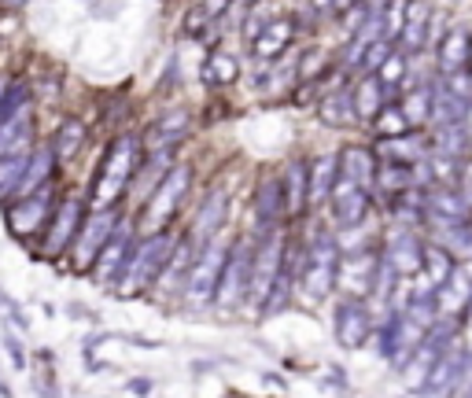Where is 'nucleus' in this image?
I'll return each mask as SVG.
<instances>
[{
    "mask_svg": "<svg viewBox=\"0 0 472 398\" xmlns=\"http://www.w3.org/2000/svg\"><path fill=\"white\" fill-rule=\"evenodd\" d=\"M372 130H376V137H399V133H410V122H406V115H403V108H399V100L395 104H384V111L376 115L372 122H369Z\"/></svg>",
    "mask_w": 472,
    "mask_h": 398,
    "instance_id": "42",
    "label": "nucleus"
},
{
    "mask_svg": "<svg viewBox=\"0 0 472 398\" xmlns=\"http://www.w3.org/2000/svg\"><path fill=\"white\" fill-rule=\"evenodd\" d=\"M472 365V358L457 347V343H450L446 351H443V358L432 365V372H428V380H425V387H421V394L425 398H443V394H450L454 391V383L461 380V372Z\"/></svg>",
    "mask_w": 472,
    "mask_h": 398,
    "instance_id": "21",
    "label": "nucleus"
},
{
    "mask_svg": "<svg viewBox=\"0 0 472 398\" xmlns=\"http://www.w3.org/2000/svg\"><path fill=\"white\" fill-rule=\"evenodd\" d=\"M354 5H362V0H336L332 12H336V16H343V12H347V8H354Z\"/></svg>",
    "mask_w": 472,
    "mask_h": 398,
    "instance_id": "50",
    "label": "nucleus"
},
{
    "mask_svg": "<svg viewBox=\"0 0 472 398\" xmlns=\"http://www.w3.org/2000/svg\"><path fill=\"white\" fill-rule=\"evenodd\" d=\"M406 188H414V166H403V162H384L376 166V177H372V192L384 195L388 204L395 195H403Z\"/></svg>",
    "mask_w": 472,
    "mask_h": 398,
    "instance_id": "34",
    "label": "nucleus"
},
{
    "mask_svg": "<svg viewBox=\"0 0 472 398\" xmlns=\"http://www.w3.org/2000/svg\"><path fill=\"white\" fill-rule=\"evenodd\" d=\"M229 244L222 233L215 240H207L200 251H196V262L184 277V288H181V303L188 310H207L215 307V291H218V277H222V266H226V255H229Z\"/></svg>",
    "mask_w": 472,
    "mask_h": 398,
    "instance_id": "3",
    "label": "nucleus"
},
{
    "mask_svg": "<svg viewBox=\"0 0 472 398\" xmlns=\"http://www.w3.org/2000/svg\"><path fill=\"white\" fill-rule=\"evenodd\" d=\"M454 255L446 251V247H439V244H425V266H421V277L439 291L446 280H450V273H454Z\"/></svg>",
    "mask_w": 472,
    "mask_h": 398,
    "instance_id": "39",
    "label": "nucleus"
},
{
    "mask_svg": "<svg viewBox=\"0 0 472 398\" xmlns=\"http://www.w3.org/2000/svg\"><path fill=\"white\" fill-rule=\"evenodd\" d=\"M468 56H472V34H468L465 26H450L446 37H443L439 48H435L439 78H450V74L468 70Z\"/></svg>",
    "mask_w": 472,
    "mask_h": 398,
    "instance_id": "27",
    "label": "nucleus"
},
{
    "mask_svg": "<svg viewBox=\"0 0 472 398\" xmlns=\"http://www.w3.org/2000/svg\"><path fill=\"white\" fill-rule=\"evenodd\" d=\"M399 325H403V310H392L388 321L381 325V347H376V351H381L388 361L395 358V347H399Z\"/></svg>",
    "mask_w": 472,
    "mask_h": 398,
    "instance_id": "47",
    "label": "nucleus"
},
{
    "mask_svg": "<svg viewBox=\"0 0 472 398\" xmlns=\"http://www.w3.org/2000/svg\"><path fill=\"white\" fill-rule=\"evenodd\" d=\"M229 207H233V192L222 184V188H215V192H207V199H204V207L196 211V218H193V229H188V236L196 240V247H204L207 240H215L222 229H226V222H229Z\"/></svg>",
    "mask_w": 472,
    "mask_h": 398,
    "instance_id": "15",
    "label": "nucleus"
},
{
    "mask_svg": "<svg viewBox=\"0 0 472 398\" xmlns=\"http://www.w3.org/2000/svg\"><path fill=\"white\" fill-rule=\"evenodd\" d=\"M280 188H285L288 218L307 215V211H310V162L292 159L285 170H280Z\"/></svg>",
    "mask_w": 472,
    "mask_h": 398,
    "instance_id": "24",
    "label": "nucleus"
},
{
    "mask_svg": "<svg viewBox=\"0 0 472 398\" xmlns=\"http://www.w3.org/2000/svg\"><path fill=\"white\" fill-rule=\"evenodd\" d=\"M0 5L12 8V12H19V8H26V5H30V0H0Z\"/></svg>",
    "mask_w": 472,
    "mask_h": 398,
    "instance_id": "51",
    "label": "nucleus"
},
{
    "mask_svg": "<svg viewBox=\"0 0 472 398\" xmlns=\"http://www.w3.org/2000/svg\"><path fill=\"white\" fill-rule=\"evenodd\" d=\"M85 141H89V130H85V122L81 119H63L59 122V130L52 133V152H56V159L59 162H67V159H74L81 148H85Z\"/></svg>",
    "mask_w": 472,
    "mask_h": 398,
    "instance_id": "36",
    "label": "nucleus"
},
{
    "mask_svg": "<svg viewBox=\"0 0 472 398\" xmlns=\"http://www.w3.org/2000/svg\"><path fill=\"white\" fill-rule=\"evenodd\" d=\"M141 152H144V141L137 133H122L108 148L97 177H92V184H89V211H111V207L122 204V195L130 192V181H133V173L144 159Z\"/></svg>",
    "mask_w": 472,
    "mask_h": 398,
    "instance_id": "1",
    "label": "nucleus"
},
{
    "mask_svg": "<svg viewBox=\"0 0 472 398\" xmlns=\"http://www.w3.org/2000/svg\"><path fill=\"white\" fill-rule=\"evenodd\" d=\"M336 177H340V155H318L310 162V211L329 204Z\"/></svg>",
    "mask_w": 472,
    "mask_h": 398,
    "instance_id": "32",
    "label": "nucleus"
},
{
    "mask_svg": "<svg viewBox=\"0 0 472 398\" xmlns=\"http://www.w3.org/2000/svg\"><path fill=\"white\" fill-rule=\"evenodd\" d=\"M325 67H329V52L325 48H307L299 52V81L303 85H318L325 78Z\"/></svg>",
    "mask_w": 472,
    "mask_h": 398,
    "instance_id": "43",
    "label": "nucleus"
},
{
    "mask_svg": "<svg viewBox=\"0 0 472 398\" xmlns=\"http://www.w3.org/2000/svg\"><path fill=\"white\" fill-rule=\"evenodd\" d=\"M465 130H468V137H472V100H468V115H465Z\"/></svg>",
    "mask_w": 472,
    "mask_h": 398,
    "instance_id": "52",
    "label": "nucleus"
},
{
    "mask_svg": "<svg viewBox=\"0 0 472 398\" xmlns=\"http://www.w3.org/2000/svg\"><path fill=\"white\" fill-rule=\"evenodd\" d=\"M5 85H8V81H0V96H5Z\"/></svg>",
    "mask_w": 472,
    "mask_h": 398,
    "instance_id": "53",
    "label": "nucleus"
},
{
    "mask_svg": "<svg viewBox=\"0 0 472 398\" xmlns=\"http://www.w3.org/2000/svg\"><path fill=\"white\" fill-rule=\"evenodd\" d=\"M251 262H255V240L236 236L229 244L222 277H218V291H215V307L222 314H233L247 303V288H251Z\"/></svg>",
    "mask_w": 472,
    "mask_h": 398,
    "instance_id": "7",
    "label": "nucleus"
},
{
    "mask_svg": "<svg viewBox=\"0 0 472 398\" xmlns=\"http://www.w3.org/2000/svg\"><path fill=\"white\" fill-rule=\"evenodd\" d=\"M381 255L388 258V266L399 273V277H417L421 266H425V240L414 236L410 229H399L388 236V244L381 247Z\"/></svg>",
    "mask_w": 472,
    "mask_h": 398,
    "instance_id": "20",
    "label": "nucleus"
},
{
    "mask_svg": "<svg viewBox=\"0 0 472 398\" xmlns=\"http://www.w3.org/2000/svg\"><path fill=\"white\" fill-rule=\"evenodd\" d=\"M376 159H384V162H403V166H417L432 155V137L410 130V133H399V137H384V141H376L372 144Z\"/></svg>",
    "mask_w": 472,
    "mask_h": 398,
    "instance_id": "18",
    "label": "nucleus"
},
{
    "mask_svg": "<svg viewBox=\"0 0 472 398\" xmlns=\"http://www.w3.org/2000/svg\"><path fill=\"white\" fill-rule=\"evenodd\" d=\"M376 166H381V159H376V152L365 148V144H347V148L340 152V177L362 184L365 192H372Z\"/></svg>",
    "mask_w": 472,
    "mask_h": 398,
    "instance_id": "28",
    "label": "nucleus"
},
{
    "mask_svg": "<svg viewBox=\"0 0 472 398\" xmlns=\"http://www.w3.org/2000/svg\"><path fill=\"white\" fill-rule=\"evenodd\" d=\"M292 41H296V19H266L258 37L251 41V56L258 63H277L285 52H292Z\"/></svg>",
    "mask_w": 472,
    "mask_h": 398,
    "instance_id": "22",
    "label": "nucleus"
},
{
    "mask_svg": "<svg viewBox=\"0 0 472 398\" xmlns=\"http://www.w3.org/2000/svg\"><path fill=\"white\" fill-rule=\"evenodd\" d=\"M428 170H432V181H435V184H457L465 162L454 159V155H435V152H432V155H428Z\"/></svg>",
    "mask_w": 472,
    "mask_h": 398,
    "instance_id": "44",
    "label": "nucleus"
},
{
    "mask_svg": "<svg viewBox=\"0 0 472 398\" xmlns=\"http://www.w3.org/2000/svg\"><path fill=\"white\" fill-rule=\"evenodd\" d=\"M19 152H34V108L30 104L0 122V155H19Z\"/></svg>",
    "mask_w": 472,
    "mask_h": 398,
    "instance_id": "30",
    "label": "nucleus"
},
{
    "mask_svg": "<svg viewBox=\"0 0 472 398\" xmlns=\"http://www.w3.org/2000/svg\"><path fill=\"white\" fill-rule=\"evenodd\" d=\"M351 96H354L358 122H372L384 111V104H395V100H388V92H384V85L376 74H358V81L351 85Z\"/></svg>",
    "mask_w": 472,
    "mask_h": 398,
    "instance_id": "29",
    "label": "nucleus"
},
{
    "mask_svg": "<svg viewBox=\"0 0 472 398\" xmlns=\"http://www.w3.org/2000/svg\"><path fill=\"white\" fill-rule=\"evenodd\" d=\"M56 170H59V159H56L52 144H48V141H45V144H34V152H30V159H26V170H23V181H19V188H16L12 199H26V195H34L37 188H45L48 181H56ZM12 199H8V204H12Z\"/></svg>",
    "mask_w": 472,
    "mask_h": 398,
    "instance_id": "23",
    "label": "nucleus"
},
{
    "mask_svg": "<svg viewBox=\"0 0 472 398\" xmlns=\"http://www.w3.org/2000/svg\"><path fill=\"white\" fill-rule=\"evenodd\" d=\"M85 215H89V199H85L81 192L63 195L59 204H56V211H52V218H48V225H45V233H41L37 255H41L45 262L67 258V251H70V244H74V236H78V229H81V222H85Z\"/></svg>",
    "mask_w": 472,
    "mask_h": 398,
    "instance_id": "5",
    "label": "nucleus"
},
{
    "mask_svg": "<svg viewBox=\"0 0 472 398\" xmlns=\"http://www.w3.org/2000/svg\"><path fill=\"white\" fill-rule=\"evenodd\" d=\"M56 181H48L45 188H37L34 195L26 199H12V204H5V222L12 229V236L19 240H30V236H41L52 211H56Z\"/></svg>",
    "mask_w": 472,
    "mask_h": 398,
    "instance_id": "9",
    "label": "nucleus"
},
{
    "mask_svg": "<svg viewBox=\"0 0 472 398\" xmlns=\"http://www.w3.org/2000/svg\"><path fill=\"white\" fill-rule=\"evenodd\" d=\"M406 70H410V56H403L399 48L384 59V67H381V70H376V78H381V85H384L388 100H399V89H403V81H406Z\"/></svg>",
    "mask_w": 472,
    "mask_h": 398,
    "instance_id": "41",
    "label": "nucleus"
},
{
    "mask_svg": "<svg viewBox=\"0 0 472 398\" xmlns=\"http://www.w3.org/2000/svg\"><path fill=\"white\" fill-rule=\"evenodd\" d=\"M200 78H204V85H233L240 78V59L229 56L226 48H211L207 59H204Z\"/></svg>",
    "mask_w": 472,
    "mask_h": 398,
    "instance_id": "37",
    "label": "nucleus"
},
{
    "mask_svg": "<svg viewBox=\"0 0 472 398\" xmlns=\"http://www.w3.org/2000/svg\"><path fill=\"white\" fill-rule=\"evenodd\" d=\"M173 244H177V233H173V229H155V233L137 236L133 255H130V266H126V273H122L115 295L137 298V295H144L148 288H155V280H159V273H163V266H166Z\"/></svg>",
    "mask_w": 472,
    "mask_h": 398,
    "instance_id": "2",
    "label": "nucleus"
},
{
    "mask_svg": "<svg viewBox=\"0 0 472 398\" xmlns=\"http://www.w3.org/2000/svg\"><path fill=\"white\" fill-rule=\"evenodd\" d=\"M152 387H155L152 380H133V383H130V391H133V394H148Z\"/></svg>",
    "mask_w": 472,
    "mask_h": 398,
    "instance_id": "49",
    "label": "nucleus"
},
{
    "mask_svg": "<svg viewBox=\"0 0 472 398\" xmlns=\"http://www.w3.org/2000/svg\"><path fill=\"white\" fill-rule=\"evenodd\" d=\"M299 291H307L314 303L318 298H325L332 288H336V262H314L303 255V269H299Z\"/></svg>",
    "mask_w": 472,
    "mask_h": 398,
    "instance_id": "33",
    "label": "nucleus"
},
{
    "mask_svg": "<svg viewBox=\"0 0 472 398\" xmlns=\"http://www.w3.org/2000/svg\"><path fill=\"white\" fill-rule=\"evenodd\" d=\"M376 262L381 251L376 247H358V251H343L336 262V288H343L354 298H365L372 291V277H376Z\"/></svg>",
    "mask_w": 472,
    "mask_h": 398,
    "instance_id": "12",
    "label": "nucleus"
},
{
    "mask_svg": "<svg viewBox=\"0 0 472 398\" xmlns=\"http://www.w3.org/2000/svg\"><path fill=\"white\" fill-rule=\"evenodd\" d=\"M196 240L188 236V233H181L177 236V244H173V251H170V258H166V266H163V273H159V280H155V291L159 295H181V288H184V277H188V269H193V262H196Z\"/></svg>",
    "mask_w": 472,
    "mask_h": 398,
    "instance_id": "16",
    "label": "nucleus"
},
{
    "mask_svg": "<svg viewBox=\"0 0 472 398\" xmlns=\"http://www.w3.org/2000/svg\"><path fill=\"white\" fill-rule=\"evenodd\" d=\"M472 148V137L465 130V122H446V126H435L432 133V152L435 155H454V159H465Z\"/></svg>",
    "mask_w": 472,
    "mask_h": 398,
    "instance_id": "38",
    "label": "nucleus"
},
{
    "mask_svg": "<svg viewBox=\"0 0 472 398\" xmlns=\"http://www.w3.org/2000/svg\"><path fill=\"white\" fill-rule=\"evenodd\" d=\"M403 26H406V0H388V8H384V41L399 45Z\"/></svg>",
    "mask_w": 472,
    "mask_h": 398,
    "instance_id": "45",
    "label": "nucleus"
},
{
    "mask_svg": "<svg viewBox=\"0 0 472 398\" xmlns=\"http://www.w3.org/2000/svg\"><path fill=\"white\" fill-rule=\"evenodd\" d=\"M26 159H30V152L0 155V204H8V199L16 195V188L23 181V170H26Z\"/></svg>",
    "mask_w": 472,
    "mask_h": 398,
    "instance_id": "40",
    "label": "nucleus"
},
{
    "mask_svg": "<svg viewBox=\"0 0 472 398\" xmlns=\"http://www.w3.org/2000/svg\"><path fill=\"white\" fill-rule=\"evenodd\" d=\"M468 298H472V262L454 266L450 280L435 291V310H439V321H454V325H457V318H461V314H465V307H468Z\"/></svg>",
    "mask_w": 472,
    "mask_h": 398,
    "instance_id": "17",
    "label": "nucleus"
},
{
    "mask_svg": "<svg viewBox=\"0 0 472 398\" xmlns=\"http://www.w3.org/2000/svg\"><path fill=\"white\" fill-rule=\"evenodd\" d=\"M395 52V45L392 41H372L369 48H365V56H362V67H358V74H376V70H381L384 67V59Z\"/></svg>",
    "mask_w": 472,
    "mask_h": 398,
    "instance_id": "46",
    "label": "nucleus"
},
{
    "mask_svg": "<svg viewBox=\"0 0 472 398\" xmlns=\"http://www.w3.org/2000/svg\"><path fill=\"white\" fill-rule=\"evenodd\" d=\"M5 351H8L12 365H16L19 372H26V351H23V340H19L12 329H5Z\"/></svg>",
    "mask_w": 472,
    "mask_h": 398,
    "instance_id": "48",
    "label": "nucleus"
},
{
    "mask_svg": "<svg viewBox=\"0 0 472 398\" xmlns=\"http://www.w3.org/2000/svg\"><path fill=\"white\" fill-rule=\"evenodd\" d=\"M122 218L126 215L119 207H111V211H89L85 222H81V229H78V236H74V244H70V251H67V269L78 273V277H89L92 262L100 258L104 244L115 236V229L122 225Z\"/></svg>",
    "mask_w": 472,
    "mask_h": 398,
    "instance_id": "4",
    "label": "nucleus"
},
{
    "mask_svg": "<svg viewBox=\"0 0 472 398\" xmlns=\"http://www.w3.org/2000/svg\"><path fill=\"white\" fill-rule=\"evenodd\" d=\"M188 126H193V115H188L184 108H170L163 111L148 133H144V152H155V148H177V141L188 133Z\"/></svg>",
    "mask_w": 472,
    "mask_h": 398,
    "instance_id": "25",
    "label": "nucleus"
},
{
    "mask_svg": "<svg viewBox=\"0 0 472 398\" xmlns=\"http://www.w3.org/2000/svg\"><path fill=\"white\" fill-rule=\"evenodd\" d=\"M288 218V207H285V188H280V173H269V177H258L255 184V222H258V236L280 229Z\"/></svg>",
    "mask_w": 472,
    "mask_h": 398,
    "instance_id": "14",
    "label": "nucleus"
},
{
    "mask_svg": "<svg viewBox=\"0 0 472 398\" xmlns=\"http://www.w3.org/2000/svg\"><path fill=\"white\" fill-rule=\"evenodd\" d=\"M332 332H336V343L343 351H362L372 336V310L365 307V298H354V295H343L336 303V314H332Z\"/></svg>",
    "mask_w": 472,
    "mask_h": 398,
    "instance_id": "11",
    "label": "nucleus"
},
{
    "mask_svg": "<svg viewBox=\"0 0 472 398\" xmlns=\"http://www.w3.org/2000/svg\"><path fill=\"white\" fill-rule=\"evenodd\" d=\"M399 108L410 122V130H421L432 122V81L428 85H410L403 96H399Z\"/></svg>",
    "mask_w": 472,
    "mask_h": 398,
    "instance_id": "35",
    "label": "nucleus"
},
{
    "mask_svg": "<svg viewBox=\"0 0 472 398\" xmlns=\"http://www.w3.org/2000/svg\"><path fill=\"white\" fill-rule=\"evenodd\" d=\"M285 251H288V240H285V233H280V229H273V233H266V236L255 240L251 288H247V303H244L247 310L262 314V307H266V298H269L280 269H285Z\"/></svg>",
    "mask_w": 472,
    "mask_h": 398,
    "instance_id": "6",
    "label": "nucleus"
},
{
    "mask_svg": "<svg viewBox=\"0 0 472 398\" xmlns=\"http://www.w3.org/2000/svg\"><path fill=\"white\" fill-rule=\"evenodd\" d=\"M318 115L325 126L332 130H347L358 122V111H354V96H351V85H340L332 92L321 96V104H318Z\"/></svg>",
    "mask_w": 472,
    "mask_h": 398,
    "instance_id": "31",
    "label": "nucleus"
},
{
    "mask_svg": "<svg viewBox=\"0 0 472 398\" xmlns=\"http://www.w3.org/2000/svg\"><path fill=\"white\" fill-rule=\"evenodd\" d=\"M369 204H372V199H369V192L362 184H354L347 177H336L332 195H329V207H332V222L340 229H358L365 222V215H369Z\"/></svg>",
    "mask_w": 472,
    "mask_h": 398,
    "instance_id": "13",
    "label": "nucleus"
},
{
    "mask_svg": "<svg viewBox=\"0 0 472 398\" xmlns=\"http://www.w3.org/2000/svg\"><path fill=\"white\" fill-rule=\"evenodd\" d=\"M188 188H193V166L188 162H173L170 173L159 181V188L152 192V199L144 204V218H141V233H155V229H166L170 218L177 215V207L184 204Z\"/></svg>",
    "mask_w": 472,
    "mask_h": 398,
    "instance_id": "8",
    "label": "nucleus"
},
{
    "mask_svg": "<svg viewBox=\"0 0 472 398\" xmlns=\"http://www.w3.org/2000/svg\"><path fill=\"white\" fill-rule=\"evenodd\" d=\"M428 26H432V8H428V0H406V26H403L395 48H399L403 56L425 52V45H428Z\"/></svg>",
    "mask_w": 472,
    "mask_h": 398,
    "instance_id": "26",
    "label": "nucleus"
},
{
    "mask_svg": "<svg viewBox=\"0 0 472 398\" xmlns=\"http://www.w3.org/2000/svg\"><path fill=\"white\" fill-rule=\"evenodd\" d=\"M170 166H173V148H155V152H144V159H141V166H137V173H133V181H130V195H133V204H148L152 199V192L159 188V181L170 173Z\"/></svg>",
    "mask_w": 472,
    "mask_h": 398,
    "instance_id": "19",
    "label": "nucleus"
},
{
    "mask_svg": "<svg viewBox=\"0 0 472 398\" xmlns=\"http://www.w3.org/2000/svg\"><path fill=\"white\" fill-rule=\"evenodd\" d=\"M137 236H141L137 222H133V218H122V225L115 229V236L104 244L100 258L92 262L89 277L97 280L104 291H115V288H119V280H122V273H126V266H130V255H133V244H137Z\"/></svg>",
    "mask_w": 472,
    "mask_h": 398,
    "instance_id": "10",
    "label": "nucleus"
}]
</instances>
